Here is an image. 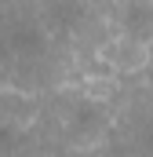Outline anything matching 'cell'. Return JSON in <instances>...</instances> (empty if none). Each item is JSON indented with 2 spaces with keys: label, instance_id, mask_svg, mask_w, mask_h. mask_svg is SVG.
I'll return each instance as SVG.
<instances>
[{
  "label": "cell",
  "instance_id": "5",
  "mask_svg": "<svg viewBox=\"0 0 153 157\" xmlns=\"http://www.w3.org/2000/svg\"><path fill=\"white\" fill-rule=\"evenodd\" d=\"M11 146H15V132H11L7 124H0V154H7Z\"/></svg>",
  "mask_w": 153,
  "mask_h": 157
},
{
  "label": "cell",
  "instance_id": "2",
  "mask_svg": "<svg viewBox=\"0 0 153 157\" xmlns=\"http://www.w3.org/2000/svg\"><path fill=\"white\" fill-rule=\"evenodd\" d=\"M106 55L113 59V66H120V70H135L146 59V44H139V40H131V37H120V40H113L106 48Z\"/></svg>",
  "mask_w": 153,
  "mask_h": 157
},
{
  "label": "cell",
  "instance_id": "1",
  "mask_svg": "<svg viewBox=\"0 0 153 157\" xmlns=\"http://www.w3.org/2000/svg\"><path fill=\"white\" fill-rule=\"evenodd\" d=\"M120 22H124L131 40L146 44L153 37V4H128V7H120Z\"/></svg>",
  "mask_w": 153,
  "mask_h": 157
},
{
  "label": "cell",
  "instance_id": "6",
  "mask_svg": "<svg viewBox=\"0 0 153 157\" xmlns=\"http://www.w3.org/2000/svg\"><path fill=\"white\" fill-rule=\"evenodd\" d=\"M146 150H150V157H153V128L146 132Z\"/></svg>",
  "mask_w": 153,
  "mask_h": 157
},
{
  "label": "cell",
  "instance_id": "4",
  "mask_svg": "<svg viewBox=\"0 0 153 157\" xmlns=\"http://www.w3.org/2000/svg\"><path fill=\"white\" fill-rule=\"evenodd\" d=\"M11 44H15V51H40L44 48V33L37 26H18L11 33Z\"/></svg>",
  "mask_w": 153,
  "mask_h": 157
},
{
  "label": "cell",
  "instance_id": "3",
  "mask_svg": "<svg viewBox=\"0 0 153 157\" xmlns=\"http://www.w3.org/2000/svg\"><path fill=\"white\" fill-rule=\"evenodd\" d=\"M102 124V106H95V102H80L73 113V135H88V132H95Z\"/></svg>",
  "mask_w": 153,
  "mask_h": 157
}]
</instances>
